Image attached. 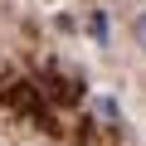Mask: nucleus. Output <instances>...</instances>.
I'll return each instance as SVG.
<instances>
[{"instance_id":"nucleus-1","label":"nucleus","mask_w":146,"mask_h":146,"mask_svg":"<svg viewBox=\"0 0 146 146\" xmlns=\"http://www.w3.org/2000/svg\"><path fill=\"white\" fill-rule=\"evenodd\" d=\"M107 34H112V20H107V10H98V15H93V39L107 44Z\"/></svg>"},{"instance_id":"nucleus-2","label":"nucleus","mask_w":146,"mask_h":146,"mask_svg":"<svg viewBox=\"0 0 146 146\" xmlns=\"http://www.w3.org/2000/svg\"><path fill=\"white\" fill-rule=\"evenodd\" d=\"M136 44H141V49H146V10H141V15H136Z\"/></svg>"}]
</instances>
